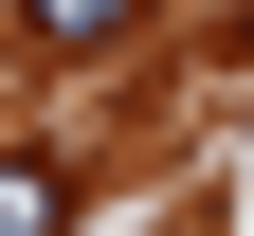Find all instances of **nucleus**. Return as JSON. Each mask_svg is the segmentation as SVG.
<instances>
[{"mask_svg":"<svg viewBox=\"0 0 254 236\" xmlns=\"http://www.w3.org/2000/svg\"><path fill=\"white\" fill-rule=\"evenodd\" d=\"M18 37L37 55H109V37H145V0H18Z\"/></svg>","mask_w":254,"mask_h":236,"instance_id":"f257e3e1","label":"nucleus"},{"mask_svg":"<svg viewBox=\"0 0 254 236\" xmlns=\"http://www.w3.org/2000/svg\"><path fill=\"white\" fill-rule=\"evenodd\" d=\"M55 218H73V163L55 146H0V236H55Z\"/></svg>","mask_w":254,"mask_h":236,"instance_id":"f03ea898","label":"nucleus"}]
</instances>
